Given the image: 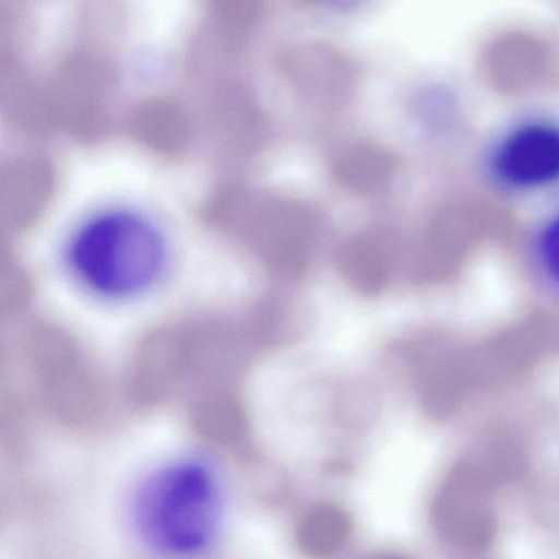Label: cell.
<instances>
[{
  "label": "cell",
  "mask_w": 559,
  "mask_h": 559,
  "mask_svg": "<svg viewBox=\"0 0 559 559\" xmlns=\"http://www.w3.org/2000/svg\"><path fill=\"white\" fill-rule=\"evenodd\" d=\"M134 516L141 536L158 552L198 555L212 542L218 523L215 481L198 463L166 466L139 489Z\"/></svg>",
  "instance_id": "cell-1"
},
{
  "label": "cell",
  "mask_w": 559,
  "mask_h": 559,
  "mask_svg": "<svg viewBox=\"0 0 559 559\" xmlns=\"http://www.w3.org/2000/svg\"><path fill=\"white\" fill-rule=\"evenodd\" d=\"M69 260L79 277L107 296H128L153 283L165 261L157 230L128 212H109L86 223L73 237Z\"/></svg>",
  "instance_id": "cell-2"
},
{
  "label": "cell",
  "mask_w": 559,
  "mask_h": 559,
  "mask_svg": "<svg viewBox=\"0 0 559 559\" xmlns=\"http://www.w3.org/2000/svg\"><path fill=\"white\" fill-rule=\"evenodd\" d=\"M485 168L506 192H536L559 183V123L527 119L511 126L490 144Z\"/></svg>",
  "instance_id": "cell-3"
},
{
  "label": "cell",
  "mask_w": 559,
  "mask_h": 559,
  "mask_svg": "<svg viewBox=\"0 0 559 559\" xmlns=\"http://www.w3.org/2000/svg\"><path fill=\"white\" fill-rule=\"evenodd\" d=\"M484 485L465 475L450 477L438 490L432 520L440 538L455 550L480 549L491 533V515L485 506Z\"/></svg>",
  "instance_id": "cell-4"
},
{
  "label": "cell",
  "mask_w": 559,
  "mask_h": 559,
  "mask_svg": "<svg viewBox=\"0 0 559 559\" xmlns=\"http://www.w3.org/2000/svg\"><path fill=\"white\" fill-rule=\"evenodd\" d=\"M352 528V519L344 508L330 501L317 502L297 522L296 545L309 559H329L344 548Z\"/></svg>",
  "instance_id": "cell-5"
},
{
  "label": "cell",
  "mask_w": 559,
  "mask_h": 559,
  "mask_svg": "<svg viewBox=\"0 0 559 559\" xmlns=\"http://www.w3.org/2000/svg\"><path fill=\"white\" fill-rule=\"evenodd\" d=\"M394 168L395 159L388 151L361 145L341 156L335 165V174L345 186L367 191L384 183Z\"/></svg>",
  "instance_id": "cell-6"
},
{
  "label": "cell",
  "mask_w": 559,
  "mask_h": 559,
  "mask_svg": "<svg viewBox=\"0 0 559 559\" xmlns=\"http://www.w3.org/2000/svg\"><path fill=\"white\" fill-rule=\"evenodd\" d=\"M535 247L542 265L559 284V209L543 219L536 233Z\"/></svg>",
  "instance_id": "cell-7"
},
{
  "label": "cell",
  "mask_w": 559,
  "mask_h": 559,
  "mask_svg": "<svg viewBox=\"0 0 559 559\" xmlns=\"http://www.w3.org/2000/svg\"><path fill=\"white\" fill-rule=\"evenodd\" d=\"M366 559H412V558L407 557L406 555L395 552V551H382V552L373 554Z\"/></svg>",
  "instance_id": "cell-8"
}]
</instances>
